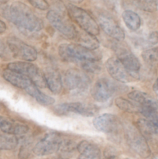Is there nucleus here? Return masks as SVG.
Listing matches in <instances>:
<instances>
[{
    "instance_id": "obj_1",
    "label": "nucleus",
    "mask_w": 158,
    "mask_h": 159,
    "mask_svg": "<svg viewBox=\"0 0 158 159\" xmlns=\"http://www.w3.org/2000/svg\"><path fill=\"white\" fill-rule=\"evenodd\" d=\"M5 16L21 30L34 33L43 29V21L26 5L15 2L8 6L4 12Z\"/></svg>"
},
{
    "instance_id": "obj_2",
    "label": "nucleus",
    "mask_w": 158,
    "mask_h": 159,
    "mask_svg": "<svg viewBox=\"0 0 158 159\" xmlns=\"http://www.w3.org/2000/svg\"><path fill=\"white\" fill-rule=\"evenodd\" d=\"M2 76L11 85L26 91L27 94L33 97L41 105H52L55 102L54 98L41 93L36 84L30 79L23 75L6 68L3 71Z\"/></svg>"
},
{
    "instance_id": "obj_3",
    "label": "nucleus",
    "mask_w": 158,
    "mask_h": 159,
    "mask_svg": "<svg viewBox=\"0 0 158 159\" xmlns=\"http://www.w3.org/2000/svg\"><path fill=\"white\" fill-rule=\"evenodd\" d=\"M60 58L68 62L81 63L86 61H100L102 55L99 51L87 49L74 43H63L58 48Z\"/></svg>"
},
{
    "instance_id": "obj_4",
    "label": "nucleus",
    "mask_w": 158,
    "mask_h": 159,
    "mask_svg": "<svg viewBox=\"0 0 158 159\" xmlns=\"http://www.w3.org/2000/svg\"><path fill=\"white\" fill-rule=\"evenodd\" d=\"M67 10L71 20L85 32L94 37L99 35L100 32L99 24L87 11L73 4L68 5Z\"/></svg>"
},
{
    "instance_id": "obj_5",
    "label": "nucleus",
    "mask_w": 158,
    "mask_h": 159,
    "mask_svg": "<svg viewBox=\"0 0 158 159\" xmlns=\"http://www.w3.org/2000/svg\"><path fill=\"white\" fill-rule=\"evenodd\" d=\"M125 138L129 146L143 158H148L151 155L147 141L145 139L138 128L134 126L127 124L125 127Z\"/></svg>"
},
{
    "instance_id": "obj_6",
    "label": "nucleus",
    "mask_w": 158,
    "mask_h": 159,
    "mask_svg": "<svg viewBox=\"0 0 158 159\" xmlns=\"http://www.w3.org/2000/svg\"><path fill=\"white\" fill-rule=\"evenodd\" d=\"M7 69L26 76L30 79L37 87L44 88L46 86L43 73L37 65H33L31 62H12L7 65Z\"/></svg>"
},
{
    "instance_id": "obj_7",
    "label": "nucleus",
    "mask_w": 158,
    "mask_h": 159,
    "mask_svg": "<svg viewBox=\"0 0 158 159\" xmlns=\"http://www.w3.org/2000/svg\"><path fill=\"white\" fill-rule=\"evenodd\" d=\"M66 88L74 94H81L86 91L90 84V78L83 71L76 68L69 69L64 75Z\"/></svg>"
},
{
    "instance_id": "obj_8",
    "label": "nucleus",
    "mask_w": 158,
    "mask_h": 159,
    "mask_svg": "<svg viewBox=\"0 0 158 159\" xmlns=\"http://www.w3.org/2000/svg\"><path fill=\"white\" fill-rule=\"evenodd\" d=\"M46 19L50 24L68 39H75L77 32L73 23L65 17L64 13L56 10H50L46 13Z\"/></svg>"
},
{
    "instance_id": "obj_9",
    "label": "nucleus",
    "mask_w": 158,
    "mask_h": 159,
    "mask_svg": "<svg viewBox=\"0 0 158 159\" xmlns=\"http://www.w3.org/2000/svg\"><path fill=\"white\" fill-rule=\"evenodd\" d=\"M120 90V86L108 79H100L94 83L91 90L93 99L99 102L108 101L116 92Z\"/></svg>"
},
{
    "instance_id": "obj_10",
    "label": "nucleus",
    "mask_w": 158,
    "mask_h": 159,
    "mask_svg": "<svg viewBox=\"0 0 158 159\" xmlns=\"http://www.w3.org/2000/svg\"><path fill=\"white\" fill-rule=\"evenodd\" d=\"M54 111L58 116H66L71 113H74L85 116H92L98 112V108L94 105L79 102H66L56 106Z\"/></svg>"
},
{
    "instance_id": "obj_11",
    "label": "nucleus",
    "mask_w": 158,
    "mask_h": 159,
    "mask_svg": "<svg viewBox=\"0 0 158 159\" xmlns=\"http://www.w3.org/2000/svg\"><path fill=\"white\" fill-rule=\"evenodd\" d=\"M61 136L57 133H48L33 148L34 154L38 156L52 155L60 150Z\"/></svg>"
},
{
    "instance_id": "obj_12",
    "label": "nucleus",
    "mask_w": 158,
    "mask_h": 159,
    "mask_svg": "<svg viewBox=\"0 0 158 159\" xmlns=\"http://www.w3.org/2000/svg\"><path fill=\"white\" fill-rule=\"evenodd\" d=\"M7 43L11 52L15 57L28 62L33 61L37 58V52L35 48L19 38L15 37H9Z\"/></svg>"
},
{
    "instance_id": "obj_13",
    "label": "nucleus",
    "mask_w": 158,
    "mask_h": 159,
    "mask_svg": "<svg viewBox=\"0 0 158 159\" xmlns=\"http://www.w3.org/2000/svg\"><path fill=\"white\" fill-rule=\"evenodd\" d=\"M105 68L112 79L118 82L125 83L135 79H139L125 68L117 57H111L105 63Z\"/></svg>"
},
{
    "instance_id": "obj_14",
    "label": "nucleus",
    "mask_w": 158,
    "mask_h": 159,
    "mask_svg": "<svg viewBox=\"0 0 158 159\" xmlns=\"http://www.w3.org/2000/svg\"><path fill=\"white\" fill-rule=\"evenodd\" d=\"M115 48L116 57L127 70L139 79V71L140 70L141 65L137 57L130 50L122 45H116Z\"/></svg>"
},
{
    "instance_id": "obj_15",
    "label": "nucleus",
    "mask_w": 158,
    "mask_h": 159,
    "mask_svg": "<svg viewBox=\"0 0 158 159\" xmlns=\"http://www.w3.org/2000/svg\"><path fill=\"white\" fill-rule=\"evenodd\" d=\"M93 125L96 130L102 133L113 134L119 129L120 121L116 115L104 113L94 118Z\"/></svg>"
},
{
    "instance_id": "obj_16",
    "label": "nucleus",
    "mask_w": 158,
    "mask_h": 159,
    "mask_svg": "<svg viewBox=\"0 0 158 159\" xmlns=\"http://www.w3.org/2000/svg\"><path fill=\"white\" fill-rule=\"evenodd\" d=\"M99 20L101 28L107 35L119 41L124 40L125 33L114 19L106 15H101Z\"/></svg>"
},
{
    "instance_id": "obj_17",
    "label": "nucleus",
    "mask_w": 158,
    "mask_h": 159,
    "mask_svg": "<svg viewBox=\"0 0 158 159\" xmlns=\"http://www.w3.org/2000/svg\"><path fill=\"white\" fill-rule=\"evenodd\" d=\"M136 127L147 141H158V120L139 119L136 122Z\"/></svg>"
},
{
    "instance_id": "obj_18",
    "label": "nucleus",
    "mask_w": 158,
    "mask_h": 159,
    "mask_svg": "<svg viewBox=\"0 0 158 159\" xmlns=\"http://www.w3.org/2000/svg\"><path fill=\"white\" fill-rule=\"evenodd\" d=\"M46 87L53 93L58 94L62 89L61 76L57 70L54 68H47L43 73Z\"/></svg>"
},
{
    "instance_id": "obj_19",
    "label": "nucleus",
    "mask_w": 158,
    "mask_h": 159,
    "mask_svg": "<svg viewBox=\"0 0 158 159\" xmlns=\"http://www.w3.org/2000/svg\"><path fill=\"white\" fill-rule=\"evenodd\" d=\"M80 154L79 159H101V152L97 145L83 141L78 144L77 147Z\"/></svg>"
},
{
    "instance_id": "obj_20",
    "label": "nucleus",
    "mask_w": 158,
    "mask_h": 159,
    "mask_svg": "<svg viewBox=\"0 0 158 159\" xmlns=\"http://www.w3.org/2000/svg\"><path fill=\"white\" fill-rule=\"evenodd\" d=\"M129 97L131 100L134 101L141 107H150L158 110V100L155 99L147 93L135 90L129 94Z\"/></svg>"
},
{
    "instance_id": "obj_21",
    "label": "nucleus",
    "mask_w": 158,
    "mask_h": 159,
    "mask_svg": "<svg viewBox=\"0 0 158 159\" xmlns=\"http://www.w3.org/2000/svg\"><path fill=\"white\" fill-rule=\"evenodd\" d=\"M115 103L118 108H119L122 111L126 112V113H141L142 112V107L140 105L135 102L134 101L128 100L125 98H116L115 100Z\"/></svg>"
},
{
    "instance_id": "obj_22",
    "label": "nucleus",
    "mask_w": 158,
    "mask_h": 159,
    "mask_svg": "<svg viewBox=\"0 0 158 159\" xmlns=\"http://www.w3.org/2000/svg\"><path fill=\"white\" fill-rule=\"evenodd\" d=\"M75 39H77L78 45H81L87 49L95 51L99 47V40L94 36L91 35L86 32L81 33V34L77 33Z\"/></svg>"
},
{
    "instance_id": "obj_23",
    "label": "nucleus",
    "mask_w": 158,
    "mask_h": 159,
    "mask_svg": "<svg viewBox=\"0 0 158 159\" xmlns=\"http://www.w3.org/2000/svg\"><path fill=\"white\" fill-rule=\"evenodd\" d=\"M122 20L125 26L133 31L137 30L141 26V19L136 12L132 10H125L122 14Z\"/></svg>"
},
{
    "instance_id": "obj_24",
    "label": "nucleus",
    "mask_w": 158,
    "mask_h": 159,
    "mask_svg": "<svg viewBox=\"0 0 158 159\" xmlns=\"http://www.w3.org/2000/svg\"><path fill=\"white\" fill-rule=\"evenodd\" d=\"M18 138L12 134H0V151H9L18 145Z\"/></svg>"
},
{
    "instance_id": "obj_25",
    "label": "nucleus",
    "mask_w": 158,
    "mask_h": 159,
    "mask_svg": "<svg viewBox=\"0 0 158 159\" xmlns=\"http://www.w3.org/2000/svg\"><path fill=\"white\" fill-rule=\"evenodd\" d=\"M142 57L146 63L150 65L158 64V48H150L142 53Z\"/></svg>"
},
{
    "instance_id": "obj_26",
    "label": "nucleus",
    "mask_w": 158,
    "mask_h": 159,
    "mask_svg": "<svg viewBox=\"0 0 158 159\" xmlns=\"http://www.w3.org/2000/svg\"><path fill=\"white\" fill-rule=\"evenodd\" d=\"M81 68L88 73L96 74L102 69V64L99 61H86L80 63Z\"/></svg>"
},
{
    "instance_id": "obj_27",
    "label": "nucleus",
    "mask_w": 158,
    "mask_h": 159,
    "mask_svg": "<svg viewBox=\"0 0 158 159\" xmlns=\"http://www.w3.org/2000/svg\"><path fill=\"white\" fill-rule=\"evenodd\" d=\"M136 5L140 9L148 12H153L156 9V6L151 2V0H134Z\"/></svg>"
},
{
    "instance_id": "obj_28",
    "label": "nucleus",
    "mask_w": 158,
    "mask_h": 159,
    "mask_svg": "<svg viewBox=\"0 0 158 159\" xmlns=\"http://www.w3.org/2000/svg\"><path fill=\"white\" fill-rule=\"evenodd\" d=\"M28 1L33 7L40 10H46L49 8V4L46 0H28Z\"/></svg>"
},
{
    "instance_id": "obj_29",
    "label": "nucleus",
    "mask_w": 158,
    "mask_h": 159,
    "mask_svg": "<svg viewBox=\"0 0 158 159\" xmlns=\"http://www.w3.org/2000/svg\"><path fill=\"white\" fill-rule=\"evenodd\" d=\"M74 141H70V140L68 139H63L61 141V144H60V150H63L64 152H68V151H71L72 149H74Z\"/></svg>"
},
{
    "instance_id": "obj_30",
    "label": "nucleus",
    "mask_w": 158,
    "mask_h": 159,
    "mask_svg": "<svg viewBox=\"0 0 158 159\" xmlns=\"http://www.w3.org/2000/svg\"><path fill=\"white\" fill-rule=\"evenodd\" d=\"M29 148H30V144H25L20 148L19 152V159H26L29 155Z\"/></svg>"
},
{
    "instance_id": "obj_31",
    "label": "nucleus",
    "mask_w": 158,
    "mask_h": 159,
    "mask_svg": "<svg viewBox=\"0 0 158 159\" xmlns=\"http://www.w3.org/2000/svg\"><path fill=\"white\" fill-rule=\"evenodd\" d=\"M148 42L150 44L154 45L158 43V32L157 31H153L150 34L148 37Z\"/></svg>"
},
{
    "instance_id": "obj_32",
    "label": "nucleus",
    "mask_w": 158,
    "mask_h": 159,
    "mask_svg": "<svg viewBox=\"0 0 158 159\" xmlns=\"http://www.w3.org/2000/svg\"><path fill=\"white\" fill-rule=\"evenodd\" d=\"M153 91H154L155 94H156V97L158 98V78L156 79V80L155 81L154 84H153Z\"/></svg>"
},
{
    "instance_id": "obj_33",
    "label": "nucleus",
    "mask_w": 158,
    "mask_h": 159,
    "mask_svg": "<svg viewBox=\"0 0 158 159\" xmlns=\"http://www.w3.org/2000/svg\"><path fill=\"white\" fill-rule=\"evenodd\" d=\"M6 30V25L3 21L0 20V34H2Z\"/></svg>"
},
{
    "instance_id": "obj_34",
    "label": "nucleus",
    "mask_w": 158,
    "mask_h": 159,
    "mask_svg": "<svg viewBox=\"0 0 158 159\" xmlns=\"http://www.w3.org/2000/svg\"><path fill=\"white\" fill-rule=\"evenodd\" d=\"M70 2H71L72 3H75V4H79V3L82 2L84 0H69Z\"/></svg>"
},
{
    "instance_id": "obj_35",
    "label": "nucleus",
    "mask_w": 158,
    "mask_h": 159,
    "mask_svg": "<svg viewBox=\"0 0 158 159\" xmlns=\"http://www.w3.org/2000/svg\"><path fill=\"white\" fill-rule=\"evenodd\" d=\"M9 1V0H0V3H6Z\"/></svg>"
},
{
    "instance_id": "obj_36",
    "label": "nucleus",
    "mask_w": 158,
    "mask_h": 159,
    "mask_svg": "<svg viewBox=\"0 0 158 159\" xmlns=\"http://www.w3.org/2000/svg\"><path fill=\"white\" fill-rule=\"evenodd\" d=\"M105 159H110V158H105Z\"/></svg>"
}]
</instances>
